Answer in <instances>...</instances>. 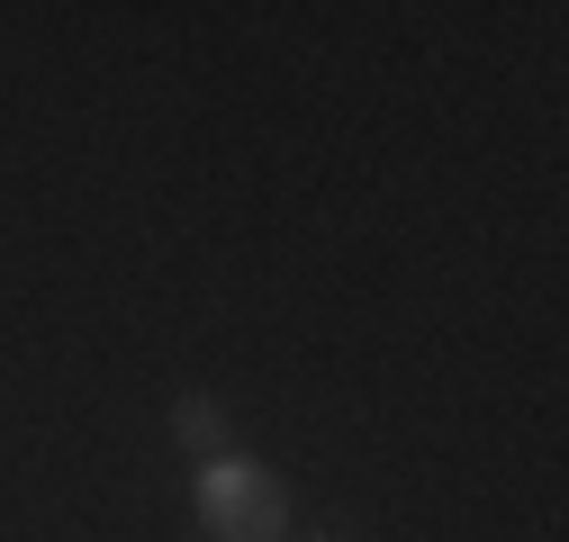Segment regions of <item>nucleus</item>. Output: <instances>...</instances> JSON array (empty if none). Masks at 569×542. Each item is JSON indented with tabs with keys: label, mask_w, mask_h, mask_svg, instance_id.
<instances>
[{
	"label": "nucleus",
	"mask_w": 569,
	"mask_h": 542,
	"mask_svg": "<svg viewBox=\"0 0 569 542\" xmlns=\"http://www.w3.org/2000/svg\"><path fill=\"white\" fill-rule=\"evenodd\" d=\"M172 443L199 452V461H227V452H236V416H227L208 389H190V398H172Z\"/></svg>",
	"instance_id": "nucleus-2"
},
{
	"label": "nucleus",
	"mask_w": 569,
	"mask_h": 542,
	"mask_svg": "<svg viewBox=\"0 0 569 542\" xmlns=\"http://www.w3.org/2000/svg\"><path fill=\"white\" fill-rule=\"evenodd\" d=\"M190 506L208 524V542H280L290 533V480H280L271 461H199V480H190Z\"/></svg>",
	"instance_id": "nucleus-1"
}]
</instances>
